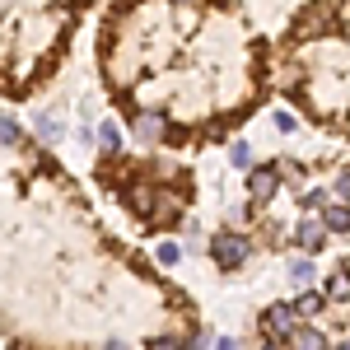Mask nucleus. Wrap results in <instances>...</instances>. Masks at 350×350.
<instances>
[{
  "instance_id": "obj_14",
  "label": "nucleus",
  "mask_w": 350,
  "mask_h": 350,
  "mask_svg": "<svg viewBox=\"0 0 350 350\" xmlns=\"http://www.w3.org/2000/svg\"><path fill=\"white\" fill-rule=\"evenodd\" d=\"M327 196H332V191H323V187H308L304 196H299V206H304V211H323V206H327Z\"/></svg>"
},
{
  "instance_id": "obj_3",
  "label": "nucleus",
  "mask_w": 350,
  "mask_h": 350,
  "mask_svg": "<svg viewBox=\"0 0 350 350\" xmlns=\"http://www.w3.org/2000/svg\"><path fill=\"white\" fill-rule=\"evenodd\" d=\"M327 239H332V234H327L323 215H313V211H308V215L299 219V229H295V243L304 247V252H323V247H327Z\"/></svg>"
},
{
  "instance_id": "obj_8",
  "label": "nucleus",
  "mask_w": 350,
  "mask_h": 350,
  "mask_svg": "<svg viewBox=\"0 0 350 350\" xmlns=\"http://www.w3.org/2000/svg\"><path fill=\"white\" fill-rule=\"evenodd\" d=\"M135 135H140L145 145L163 140V117H159V112H140V117H135Z\"/></svg>"
},
{
  "instance_id": "obj_2",
  "label": "nucleus",
  "mask_w": 350,
  "mask_h": 350,
  "mask_svg": "<svg viewBox=\"0 0 350 350\" xmlns=\"http://www.w3.org/2000/svg\"><path fill=\"white\" fill-rule=\"evenodd\" d=\"M211 257H215L224 271H239L243 262H247V239H243V234H234V229H224V234H215V239H211Z\"/></svg>"
},
{
  "instance_id": "obj_21",
  "label": "nucleus",
  "mask_w": 350,
  "mask_h": 350,
  "mask_svg": "<svg viewBox=\"0 0 350 350\" xmlns=\"http://www.w3.org/2000/svg\"><path fill=\"white\" fill-rule=\"evenodd\" d=\"M173 5H187V0H173Z\"/></svg>"
},
{
  "instance_id": "obj_18",
  "label": "nucleus",
  "mask_w": 350,
  "mask_h": 350,
  "mask_svg": "<svg viewBox=\"0 0 350 350\" xmlns=\"http://www.w3.org/2000/svg\"><path fill=\"white\" fill-rule=\"evenodd\" d=\"M275 126H280V131L290 135V131H295V126H299V122H295V112H275Z\"/></svg>"
},
{
  "instance_id": "obj_16",
  "label": "nucleus",
  "mask_w": 350,
  "mask_h": 350,
  "mask_svg": "<svg viewBox=\"0 0 350 350\" xmlns=\"http://www.w3.org/2000/svg\"><path fill=\"white\" fill-rule=\"evenodd\" d=\"M19 122H14V117H0V145H19Z\"/></svg>"
},
{
  "instance_id": "obj_12",
  "label": "nucleus",
  "mask_w": 350,
  "mask_h": 350,
  "mask_svg": "<svg viewBox=\"0 0 350 350\" xmlns=\"http://www.w3.org/2000/svg\"><path fill=\"white\" fill-rule=\"evenodd\" d=\"M290 280H295L299 290H304V285H313V252H308V257H295V262H290Z\"/></svg>"
},
{
  "instance_id": "obj_4",
  "label": "nucleus",
  "mask_w": 350,
  "mask_h": 350,
  "mask_svg": "<svg viewBox=\"0 0 350 350\" xmlns=\"http://www.w3.org/2000/svg\"><path fill=\"white\" fill-rule=\"evenodd\" d=\"M280 191V168L267 163V168H247V196L252 201H271Z\"/></svg>"
},
{
  "instance_id": "obj_19",
  "label": "nucleus",
  "mask_w": 350,
  "mask_h": 350,
  "mask_svg": "<svg viewBox=\"0 0 350 350\" xmlns=\"http://www.w3.org/2000/svg\"><path fill=\"white\" fill-rule=\"evenodd\" d=\"M336 196L350 201V168H341V178H336Z\"/></svg>"
},
{
  "instance_id": "obj_10",
  "label": "nucleus",
  "mask_w": 350,
  "mask_h": 350,
  "mask_svg": "<svg viewBox=\"0 0 350 350\" xmlns=\"http://www.w3.org/2000/svg\"><path fill=\"white\" fill-rule=\"evenodd\" d=\"M323 295H327V304H346V299H350V271H346V267H341L336 275H332V280H327Z\"/></svg>"
},
{
  "instance_id": "obj_5",
  "label": "nucleus",
  "mask_w": 350,
  "mask_h": 350,
  "mask_svg": "<svg viewBox=\"0 0 350 350\" xmlns=\"http://www.w3.org/2000/svg\"><path fill=\"white\" fill-rule=\"evenodd\" d=\"M323 224H327V234H350V201H327Z\"/></svg>"
},
{
  "instance_id": "obj_7",
  "label": "nucleus",
  "mask_w": 350,
  "mask_h": 350,
  "mask_svg": "<svg viewBox=\"0 0 350 350\" xmlns=\"http://www.w3.org/2000/svg\"><path fill=\"white\" fill-rule=\"evenodd\" d=\"M313 10L318 14H304L299 19V33H327V28H336V14H332L336 5H313Z\"/></svg>"
},
{
  "instance_id": "obj_20",
  "label": "nucleus",
  "mask_w": 350,
  "mask_h": 350,
  "mask_svg": "<svg viewBox=\"0 0 350 350\" xmlns=\"http://www.w3.org/2000/svg\"><path fill=\"white\" fill-rule=\"evenodd\" d=\"M341 267H346V271H350V257H346V262H341Z\"/></svg>"
},
{
  "instance_id": "obj_13",
  "label": "nucleus",
  "mask_w": 350,
  "mask_h": 350,
  "mask_svg": "<svg viewBox=\"0 0 350 350\" xmlns=\"http://www.w3.org/2000/svg\"><path fill=\"white\" fill-rule=\"evenodd\" d=\"M229 163H234V168H252V150H247V140H234V145H229Z\"/></svg>"
},
{
  "instance_id": "obj_11",
  "label": "nucleus",
  "mask_w": 350,
  "mask_h": 350,
  "mask_svg": "<svg viewBox=\"0 0 350 350\" xmlns=\"http://www.w3.org/2000/svg\"><path fill=\"white\" fill-rule=\"evenodd\" d=\"M290 346H304V350H318V346H327V336H323V332H318V327L299 323V327H295V336H290Z\"/></svg>"
},
{
  "instance_id": "obj_6",
  "label": "nucleus",
  "mask_w": 350,
  "mask_h": 350,
  "mask_svg": "<svg viewBox=\"0 0 350 350\" xmlns=\"http://www.w3.org/2000/svg\"><path fill=\"white\" fill-rule=\"evenodd\" d=\"M323 308H327V295H323V290H313V285H304V295L295 299V313L308 323V318H318Z\"/></svg>"
},
{
  "instance_id": "obj_1",
  "label": "nucleus",
  "mask_w": 350,
  "mask_h": 350,
  "mask_svg": "<svg viewBox=\"0 0 350 350\" xmlns=\"http://www.w3.org/2000/svg\"><path fill=\"white\" fill-rule=\"evenodd\" d=\"M299 323H304V318L295 313V304H271L267 313H262V336L280 346V341H290V336H295Z\"/></svg>"
},
{
  "instance_id": "obj_15",
  "label": "nucleus",
  "mask_w": 350,
  "mask_h": 350,
  "mask_svg": "<svg viewBox=\"0 0 350 350\" xmlns=\"http://www.w3.org/2000/svg\"><path fill=\"white\" fill-rule=\"evenodd\" d=\"M98 140H103V150H122V131H117V122H103V126H98Z\"/></svg>"
},
{
  "instance_id": "obj_17",
  "label": "nucleus",
  "mask_w": 350,
  "mask_h": 350,
  "mask_svg": "<svg viewBox=\"0 0 350 350\" xmlns=\"http://www.w3.org/2000/svg\"><path fill=\"white\" fill-rule=\"evenodd\" d=\"M154 257H159V267H178L183 247H178V243H159V252H154Z\"/></svg>"
},
{
  "instance_id": "obj_9",
  "label": "nucleus",
  "mask_w": 350,
  "mask_h": 350,
  "mask_svg": "<svg viewBox=\"0 0 350 350\" xmlns=\"http://www.w3.org/2000/svg\"><path fill=\"white\" fill-rule=\"evenodd\" d=\"M33 131H38V140H42V145H56V140L66 135V126L56 122L52 112H38V117H33Z\"/></svg>"
}]
</instances>
